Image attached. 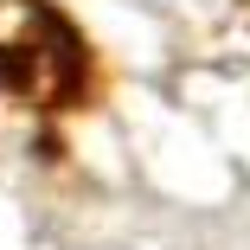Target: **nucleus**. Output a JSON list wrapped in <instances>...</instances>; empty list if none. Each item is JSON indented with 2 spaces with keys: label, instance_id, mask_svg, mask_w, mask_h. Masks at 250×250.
<instances>
[{
  "label": "nucleus",
  "instance_id": "nucleus-1",
  "mask_svg": "<svg viewBox=\"0 0 250 250\" xmlns=\"http://www.w3.org/2000/svg\"><path fill=\"white\" fill-rule=\"evenodd\" d=\"M0 83L32 103H71V90L83 83V52L52 7L0 0Z\"/></svg>",
  "mask_w": 250,
  "mask_h": 250
}]
</instances>
